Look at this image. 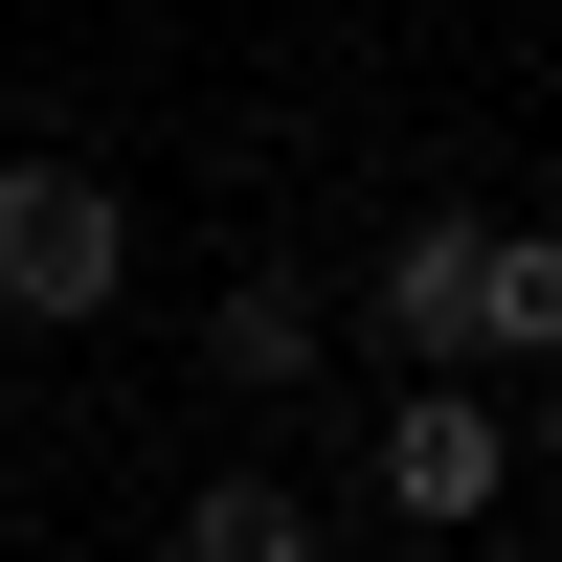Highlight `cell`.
<instances>
[{"label":"cell","mask_w":562,"mask_h":562,"mask_svg":"<svg viewBox=\"0 0 562 562\" xmlns=\"http://www.w3.org/2000/svg\"><path fill=\"white\" fill-rule=\"evenodd\" d=\"M180 562H315V495L293 473H203L180 495Z\"/></svg>","instance_id":"5"},{"label":"cell","mask_w":562,"mask_h":562,"mask_svg":"<svg viewBox=\"0 0 562 562\" xmlns=\"http://www.w3.org/2000/svg\"><path fill=\"white\" fill-rule=\"evenodd\" d=\"M203 360H225L248 405H270V383H315V270H248V293L203 315Z\"/></svg>","instance_id":"4"},{"label":"cell","mask_w":562,"mask_h":562,"mask_svg":"<svg viewBox=\"0 0 562 562\" xmlns=\"http://www.w3.org/2000/svg\"><path fill=\"white\" fill-rule=\"evenodd\" d=\"M473 293H495V225H383V248H360V315H383L405 360L473 338Z\"/></svg>","instance_id":"3"},{"label":"cell","mask_w":562,"mask_h":562,"mask_svg":"<svg viewBox=\"0 0 562 562\" xmlns=\"http://www.w3.org/2000/svg\"><path fill=\"white\" fill-rule=\"evenodd\" d=\"M113 270H135L113 180L90 158H0V315H113Z\"/></svg>","instance_id":"1"},{"label":"cell","mask_w":562,"mask_h":562,"mask_svg":"<svg viewBox=\"0 0 562 562\" xmlns=\"http://www.w3.org/2000/svg\"><path fill=\"white\" fill-rule=\"evenodd\" d=\"M473 338H518V360H562V248H540V225H495V293H473Z\"/></svg>","instance_id":"6"},{"label":"cell","mask_w":562,"mask_h":562,"mask_svg":"<svg viewBox=\"0 0 562 562\" xmlns=\"http://www.w3.org/2000/svg\"><path fill=\"white\" fill-rule=\"evenodd\" d=\"M383 495L405 518H495V495H518V428H495L473 383H405L383 405Z\"/></svg>","instance_id":"2"}]
</instances>
